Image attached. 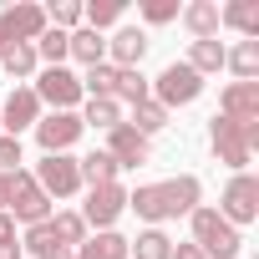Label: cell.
Masks as SVG:
<instances>
[{
    "label": "cell",
    "instance_id": "cell-12",
    "mask_svg": "<svg viewBox=\"0 0 259 259\" xmlns=\"http://www.w3.org/2000/svg\"><path fill=\"white\" fill-rule=\"evenodd\" d=\"M76 138H81V117H76V112H51V117L36 122V143L46 148V158H51V153H66Z\"/></svg>",
    "mask_w": 259,
    "mask_h": 259
},
{
    "label": "cell",
    "instance_id": "cell-23",
    "mask_svg": "<svg viewBox=\"0 0 259 259\" xmlns=\"http://www.w3.org/2000/svg\"><path fill=\"white\" fill-rule=\"evenodd\" d=\"M224 56H229V46L213 36V41H193L188 46V66L198 71V76H213V71H224Z\"/></svg>",
    "mask_w": 259,
    "mask_h": 259
},
{
    "label": "cell",
    "instance_id": "cell-26",
    "mask_svg": "<svg viewBox=\"0 0 259 259\" xmlns=\"http://www.w3.org/2000/svg\"><path fill=\"white\" fill-rule=\"evenodd\" d=\"M76 173H81V183L87 188H102V183H117V163L107 158V153H87V158H76Z\"/></svg>",
    "mask_w": 259,
    "mask_h": 259
},
{
    "label": "cell",
    "instance_id": "cell-29",
    "mask_svg": "<svg viewBox=\"0 0 259 259\" xmlns=\"http://www.w3.org/2000/svg\"><path fill=\"white\" fill-rule=\"evenodd\" d=\"M122 21V0H92V6H81V26L87 31H107Z\"/></svg>",
    "mask_w": 259,
    "mask_h": 259
},
{
    "label": "cell",
    "instance_id": "cell-17",
    "mask_svg": "<svg viewBox=\"0 0 259 259\" xmlns=\"http://www.w3.org/2000/svg\"><path fill=\"white\" fill-rule=\"evenodd\" d=\"M66 56H76L81 66H102V61H107V36L76 26V31H66Z\"/></svg>",
    "mask_w": 259,
    "mask_h": 259
},
{
    "label": "cell",
    "instance_id": "cell-21",
    "mask_svg": "<svg viewBox=\"0 0 259 259\" xmlns=\"http://www.w3.org/2000/svg\"><path fill=\"white\" fill-rule=\"evenodd\" d=\"M112 97L127 102V107H143V102H153V76H143V66L117 71V92H112Z\"/></svg>",
    "mask_w": 259,
    "mask_h": 259
},
{
    "label": "cell",
    "instance_id": "cell-32",
    "mask_svg": "<svg viewBox=\"0 0 259 259\" xmlns=\"http://www.w3.org/2000/svg\"><path fill=\"white\" fill-rule=\"evenodd\" d=\"M41 11H46V26H56V31H76L81 26V0H51Z\"/></svg>",
    "mask_w": 259,
    "mask_h": 259
},
{
    "label": "cell",
    "instance_id": "cell-4",
    "mask_svg": "<svg viewBox=\"0 0 259 259\" xmlns=\"http://www.w3.org/2000/svg\"><path fill=\"white\" fill-rule=\"evenodd\" d=\"M31 178H36V188H41L51 203L81 193V173H76V158H71V153H51V158H41Z\"/></svg>",
    "mask_w": 259,
    "mask_h": 259
},
{
    "label": "cell",
    "instance_id": "cell-28",
    "mask_svg": "<svg viewBox=\"0 0 259 259\" xmlns=\"http://www.w3.org/2000/svg\"><path fill=\"white\" fill-rule=\"evenodd\" d=\"M0 66H6L11 81H31V76H36V46H6Z\"/></svg>",
    "mask_w": 259,
    "mask_h": 259
},
{
    "label": "cell",
    "instance_id": "cell-10",
    "mask_svg": "<svg viewBox=\"0 0 259 259\" xmlns=\"http://www.w3.org/2000/svg\"><path fill=\"white\" fill-rule=\"evenodd\" d=\"M102 153H107V158H112L117 168H143L153 148H148V138L138 133V127H127V122H117L112 133H107V148H102Z\"/></svg>",
    "mask_w": 259,
    "mask_h": 259
},
{
    "label": "cell",
    "instance_id": "cell-27",
    "mask_svg": "<svg viewBox=\"0 0 259 259\" xmlns=\"http://www.w3.org/2000/svg\"><path fill=\"white\" fill-rule=\"evenodd\" d=\"M224 66H229L239 81H254V76H259V41H239V46L224 56Z\"/></svg>",
    "mask_w": 259,
    "mask_h": 259
},
{
    "label": "cell",
    "instance_id": "cell-6",
    "mask_svg": "<svg viewBox=\"0 0 259 259\" xmlns=\"http://www.w3.org/2000/svg\"><path fill=\"white\" fill-rule=\"evenodd\" d=\"M46 31V11L21 0V6H6L0 11V41L6 46H36V36Z\"/></svg>",
    "mask_w": 259,
    "mask_h": 259
},
{
    "label": "cell",
    "instance_id": "cell-14",
    "mask_svg": "<svg viewBox=\"0 0 259 259\" xmlns=\"http://www.w3.org/2000/svg\"><path fill=\"white\" fill-rule=\"evenodd\" d=\"M219 117L229 122H259V81H229L219 97Z\"/></svg>",
    "mask_w": 259,
    "mask_h": 259
},
{
    "label": "cell",
    "instance_id": "cell-30",
    "mask_svg": "<svg viewBox=\"0 0 259 259\" xmlns=\"http://www.w3.org/2000/svg\"><path fill=\"white\" fill-rule=\"evenodd\" d=\"M36 61H46V66H66V31L46 26V31L36 36Z\"/></svg>",
    "mask_w": 259,
    "mask_h": 259
},
{
    "label": "cell",
    "instance_id": "cell-41",
    "mask_svg": "<svg viewBox=\"0 0 259 259\" xmlns=\"http://www.w3.org/2000/svg\"><path fill=\"white\" fill-rule=\"evenodd\" d=\"M0 56H6V41H0Z\"/></svg>",
    "mask_w": 259,
    "mask_h": 259
},
{
    "label": "cell",
    "instance_id": "cell-33",
    "mask_svg": "<svg viewBox=\"0 0 259 259\" xmlns=\"http://www.w3.org/2000/svg\"><path fill=\"white\" fill-rule=\"evenodd\" d=\"M127 127H138L143 138H153V133L168 127V112H163L158 102H143V107H133V122H127Z\"/></svg>",
    "mask_w": 259,
    "mask_h": 259
},
{
    "label": "cell",
    "instance_id": "cell-2",
    "mask_svg": "<svg viewBox=\"0 0 259 259\" xmlns=\"http://www.w3.org/2000/svg\"><path fill=\"white\" fill-rule=\"evenodd\" d=\"M6 213L31 229V224H46V219L56 213V203L36 188V178H31L26 168H16V173H6Z\"/></svg>",
    "mask_w": 259,
    "mask_h": 259
},
{
    "label": "cell",
    "instance_id": "cell-18",
    "mask_svg": "<svg viewBox=\"0 0 259 259\" xmlns=\"http://www.w3.org/2000/svg\"><path fill=\"white\" fill-rule=\"evenodd\" d=\"M71 259H127V239L117 229H102V234H87V244L71 249Z\"/></svg>",
    "mask_w": 259,
    "mask_h": 259
},
{
    "label": "cell",
    "instance_id": "cell-31",
    "mask_svg": "<svg viewBox=\"0 0 259 259\" xmlns=\"http://www.w3.org/2000/svg\"><path fill=\"white\" fill-rule=\"evenodd\" d=\"M117 92V66H87V76H81V97H112Z\"/></svg>",
    "mask_w": 259,
    "mask_h": 259
},
{
    "label": "cell",
    "instance_id": "cell-24",
    "mask_svg": "<svg viewBox=\"0 0 259 259\" xmlns=\"http://www.w3.org/2000/svg\"><path fill=\"white\" fill-rule=\"evenodd\" d=\"M51 234H56V244H61V249H76V244H87V234H92V229L81 224V213H76V208H56V213H51Z\"/></svg>",
    "mask_w": 259,
    "mask_h": 259
},
{
    "label": "cell",
    "instance_id": "cell-1",
    "mask_svg": "<svg viewBox=\"0 0 259 259\" xmlns=\"http://www.w3.org/2000/svg\"><path fill=\"white\" fill-rule=\"evenodd\" d=\"M188 219H193V239H188V244H198V249H203V259H234V254L244 249L239 229H234L219 208H203V203H198Z\"/></svg>",
    "mask_w": 259,
    "mask_h": 259
},
{
    "label": "cell",
    "instance_id": "cell-20",
    "mask_svg": "<svg viewBox=\"0 0 259 259\" xmlns=\"http://www.w3.org/2000/svg\"><path fill=\"white\" fill-rule=\"evenodd\" d=\"M127 208H133L138 219H148L153 229L168 219V208H163V188H158V183H143V188H133V193H127Z\"/></svg>",
    "mask_w": 259,
    "mask_h": 259
},
{
    "label": "cell",
    "instance_id": "cell-35",
    "mask_svg": "<svg viewBox=\"0 0 259 259\" xmlns=\"http://www.w3.org/2000/svg\"><path fill=\"white\" fill-rule=\"evenodd\" d=\"M178 0H148V6H143V21L148 26H168V21H178Z\"/></svg>",
    "mask_w": 259,
    "mask_h": 259
},
{
    "label": "cell",
    "instance_id": "cell-7",
    "mask_svg": "<svg viewBox=\"0 0 259 259\" xmlns=\"http://www.w3.org/2000/svg\"><path fill=\"white\" fill-rule=\"evenodd\" d=\"M208 143H213V158H219L224 168H234V173H244V168H249V158H254V148L244 143V122L213 117V127H208Z\"/></svg>",
    "mask_w": 259,
    "mask_h": 259
},
{
    "label": "cell",
    "instance_id": "cell-13",
    "mask_svg": "<svg viewBox=\"0 0 259 259\" xmlns=\"http://www.w3.org/2000/svg\"><path fill=\"white\" fill-rule=\"evenodd\" d=\"M143 56H148V31H143V26H122V31L107 41V66H117V71L143 66Z\"/></svg>",
    "mask_w": 259,
    "mask_h": 259
},
{
    "label": "cell",
    "instance_id": "cell-11",
    "mask_svg": "<svg viewBox=\"0 0 259 259\" xmlns=\"http://www.w3.org/2000/svg\"><path fill=\"white\" fill-rule=\"evenodd\" d=\"M36 122H41L36 92H31V87H16V92L6 97V112H0V133H6V138H21L26 127H36Z\"/></svg>",
    "mask_w": 259,
    "mask_h": 259
},
{
    "label": "cell",
    "instance_id": "cell-9",
    "mask_svg": "<svg viewBox=\"0 0 259 259\" xmlns=\"http://www.w3.org/2000/svg\"><path fill=\"white\" fill-rule=\"evenodd\" d=\"M122 208H127V188L122 183H102V188H87V203H81V224L87 229H112L117 219H122Z\"/></svg>",
    "mask_w": 259,
    "mask_h": 259
},
{
    "label": "cell",
    "instance_id": "cell-25",
    "mask_svg": "<svg viewBox=\"0 0 259 259\" xmlns=\"http://www.w3.org/2000/svg\"><path fill=\"white\" fill-rule=\"evenodd\" d=\"M173 254V239L163 229H143L138 239H127V259H168Z\"/></svg>",
    "mask_w": 259,
    "mask_h": 259
},
{
    "label": "cell",
    "instance_id": "cell-36",
    "mask_svg": "<svg viewBox=\"0 0 259 259\" xmlns=\"http://www.w3.org/2000/svg\"><path fill=\"white\" fill-rule=\"evenodd\" d=\"M26 158H21V138H6L0 133V173H16Z\"/></svg>",
    "mask_w": 259,
    "mask_h": 259
},
{
    "label": "cell",
    "instance_id": "cell-34",
    "mask_svg": "<svg viewBox=\"0 0 259 259\" xmlns=\"http://www.w3.org/2000/svg\"><path fill=\"white\" fill-rule=\"evenodd\" d=\"M51 244H56V234H51V219H46V224H31V229L21 234V249H31V254H46Z\"/></svg>",
    "mask_w": 259,
    "mask_h": 259
},
{
    "label": "cell",
    "instance_id": "cell-40",
    "mask_svg": "<svg viewBox=\"0 0 259 259\" xmlns=\"http://www.w3.org/2000/svg\"><path fill=\"white\" fill-rule=\"evenodd\" d=\"M0 213H6V173H0Z\"/></svg>",
    "mask_w": 259,
    "mask_h": 259
},
{
    "label": "cell",
    "instance_id": "cell-5",
    "mask_svg": "<svg viewBox=\"0 0 259 259\" xmlns=\"http://www.w3.org/2000/svg\"><path fill=\"white\" fill-rule=\"evenodd\" d=\"M31 92H36V102H41V107H51V112H71V107L81 102V76H76V71H66V66H46V71H41V81H36Z\"/></svg>",
    "mask_w": 259,
    "mask_h": 259
},
{
    "label": "cell",
    "instance_id": "cell-39",
    "mask_svg": "<svg viewBox=\"0 0 259 259\" xmlns=\"http://www.w3.org/2000/svg\"><path fill=\"white\" fill-rule=\"evenodd\" d=\"M36 259H71V249H61V244H51L46 254H36Z\"/></svg>",
    "mask_w": 259,
    "mask_h": 259
},
{
    "label": "cell",
    "instance_id": "cell-3",
    "mask_svg": "<svg viewBox=\"0 0 259 259\" xmlns=\"http://www.w3.org/2000/svg\"><path fill=\"white\" fill-rule=\"evenodd\" d=\"M198 92H203V76L188 66V61H168L158 76H153V102L163 107V112H173V107H188V102H198Z\"/></svg>",
    "mask_w": 259,
    "mask_h": 259
},
{
    "label": "cell",
    "instance_id": "cell-22",
    "mask_svg": "<svg viewBox=\"0 0 259 259\" xmlns=\"http://www.w3.org/2000/svg\"><path fill=\"white\" fill-rule=\"evenodd\" d=\"M117 122H122V102H117V97H87L81 127H102V133H112Z\"/></svg>",
    "mask_w": 259,
    "mask_h": 259
},
{
    "label": "cell",
    "instance_id": "cell-8",
    "mask_svg": "<svg viewBox=\"0 0 259 259\" xmlns=\"http://www.w3.org/2000/svg\"><path fill=\"white\" fill-rule=\"evenodd\" d=\"M219 213H224L234 229H239V224H254V219H259V178H254V173H234L229 188H224Z\"/></svg>",
    "mask_w": 259,
    "mask_h": 259
},
{
    "label": "cell",
    "instance_id": "cell-15",
    "mask_svg": "<svg viewBox=\"0 0 259 259\" xmlns=\"http://www.w3.org/2000/svg\"><path fill=\"white\" fill-rule=\"evenodd\" d=\"M158 188H163V208H168V219L193 213V208H198V198H203V188H198V178H193V173L168 178V183H158Z\"/></svg>",
    "mask_w": 259,
    "mask_h": 259
},
{
    "label": "cell",
    "instance_id": "cell-38",
    "mask_svg": "<svg viewBox=\"0 0 259 259\" xmlns=\"http://www.w3.org/2000/svg\"><path fill=\"white\" fill-rule=\"evenodd\" d=\"M11 239H16V219H11V213H0V244H11Z\"/></svg>",
    "mask_w": 259,
    "mask_h": 259
},
{
    "label": "cell",
    "instance_id": "cell-16",
    "mask_svg": "<svg viewBox=\"0 0 259 259\" xmlns=\"http://www.w3.org/2000/svg\"><path fill=\"white\" fill-rule=\"evenodd\" d=\"M178 21L193 31V41H213L219 36V0H188L178 11Z\"/></svg>",
    "mask_w": 259,
    "mask_h": 259
},
{
    "label": "cell",
    "instance_id": "cell-19",
    "mask_svg": "<svg viewBox=\"0 0 259 259\" xmlns=\"http://www.w3.org/2000/svg\"><path fill=\"white\" fill-rule=\"evenodd\" d=\"M219 26H234L244 41H259V0H229L219 11Z\"/></svg>",
    "mask_w": 259,
    "mask_h": 259
},
{
    "label": "cell",
    "instance_id": "cell-37",
    "mask_svg": "<svg viewBox=\"0 0 259 259\" xmlns=\"http://www.w3.org/2000/svg\"><path fill=\"white\" fill-rule=\"evenodd\" d=\"M168 259H203V249H198V244H173Z\"/></svg>",
    "mask_w": 259,
    "mask_h": 259
}]
</instances>
